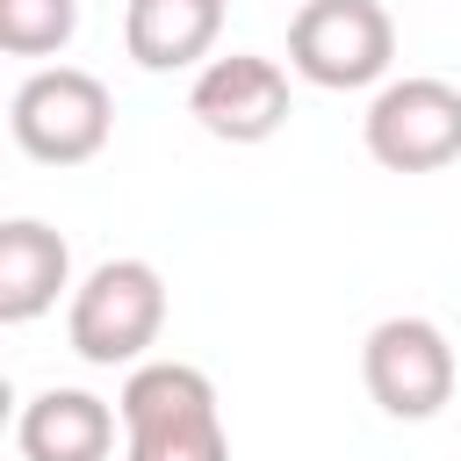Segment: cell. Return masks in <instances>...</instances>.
<instances>
[{
    "label": "cell",
    "instance_id": "cell-1",
    "mask_svg": "<svg viewBox=\"0 0 461 461\" xmlns=\"http://www.w3.org/2000/svg\"><path fill=\"white\" fill-rule=\"evenodd\" d=\"M115 411H122V454L130 461H230L216 382L202 367H187V360L130 367Z\"/></svg>",
    "mask_w": 461,
    "mask_h": 461
},
{
    "label": "cell",
    "instance_id": "cell-2",
    "mask_svg": "<svg viewBox=\"0 0 461 461\" xmlns=\"http://www.w3.org/2000/svg\"><path fill=\"white\" fill-rule=\"evenodd\" d=\"M166 331V281L151 259H101L65 310V339L86 367H144Z\"/></svg>",
    "mask_w": 461,
    "mask_h": 461
},
{
    "label": "cell",
    "instance_id": "cell-3",
    "mask_svg": "<svg viewBox=\"0 0 461 461\" xmlns=\"http://www.w3.org/2000/svg\"><path fill=\"white\" fill-rule=\"evenodd\" d=\"M7 130H14V144H22L36 166H86V158L108 144V130H115V101H108V86H101L94 72H79V65H43V72H29V79L14 86Z\"/></svg>",
    "mask_w": 461,
    "mask_h": 461
},
{
    "label": "cell",
    "instance_id": "cell-4",
    "mask_svg": "<svg viewBox=\"0 0 461 461\" xmlns=\"http://www.w3.org/2000/svg\"><path fill=\"white\" fill-rule=\"evenodd\" d=\"M389 58H396V22L382 0H303L288 22V65L324 94L389 79Z\"/></svg>",
    "mask_w": 461,
    "mask_h": 461
},
{
    "label": "cell",
    "instance_id": "cell-5",
    "mask_svg": "<svg viewBox=\"0 0 461 461\" xmlns=\"http://www.w3.org/2000/svg\"><path fill=\"white\" fill-rule=\"evenodd\" d=\"M360 137H367V158L389 173H439L461 158V86L432 72L389 79L360 115Z\"/></svg>",
    "mask_w": 461,
    "mask_h": 461
},
{
    "label": "cell",
    "instance_id": "cell-6",
    "mask_svg": "<svg viewBox=\"0 0 461 461\" xmlns=\"http://www.w3.org/2000/svg\"><path fill=\"white\" fill-rule=\"evenodd\" d=\"M360 382L403 425L439 418L447 396H454V346L432 317H382L360 346Z\"/></svg>",
    "mask_w": 461,
    "mask_h": 461
},
{
    "label": "cell",
    "instance_id": "cell-7",
    "mask_svg": "<svg viewBox=\"0 0 461 461\" xmlns=\"http://www.w3.org/2000/svg\"><path fill=\"white\" fill-rule=\"evenodd\" d=\"M187 115L216 137V144H267L288 122V72L259 50H230L209 58L187 86Z\"/></svg>",
    "mask_w": 461,
    "mask_h": 461
},
{
    "label": "cell",
    "instance_id": "cell-8",
    "mask_svg": "<svg viewBox=\"0 0 461 461\" xmlns=\"http://www.w3.org/2000/svg\"><path fill=\"white\" fill-rule=\"evenodd\" d=\"M122 411H108L94 389H43L14 418V461H108Z\"/></svg>",
    "mask_w": 461,
    "mask_h": 461
},
{
    "label": "cell",
    "instance_id": "cell-9",
    "mask_svg": "<svg viewBox=\"0 0 461 461\" xmlns=\"http://www.w3.org/2000/svg\"><path fill=\"white\" fill-rule=\"evenodd\" d=\"M58 288H72V245L36 216H7L0 223V324L43 317Z\"/></svg>",
    "mask_w": 461,
    "mask_h": 461
},
{
    "label": "cell",
    "instance_id": "cell-10",
    "mask_svg": "<svg viewBox=\"0 0 461 461\" xmlns=\"http://www.w3.org/2000/svg\"><path fill=\"white\" fill-rule=\"evenodd\" d=\"M223 7L230 0H130L122 7V43L144 72L202 65L223 36Z\"/></svg>",
    "mask_w": 461,
    "mask_h": 461
},
{
    "label": "cell",
    "instance_id": "cell-11",
    "mask_svg": "<svg viewBox=\"0 0 461 461\" xmlns=\"http://www.w3.org/2000/svg\"><path fill=\"white\" fill-rule=\"evenodd\" d=\"M79 29V0H0V50L7 58H50Z\"/></svg>",
    "mask_w": 461,
    "mask_h": 461
}]
</instances>
